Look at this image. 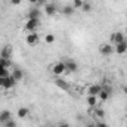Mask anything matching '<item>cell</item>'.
<instances>
[{
	"label": "cell",
	"instance_id": "24",
	"mask_svg": "<svg viewBox=\"0 0 127 127\" xmlns=\"http://www.w3.org/2000/svg\"><path fill=\"white\" fill-rule=\"evenodd\" d=\"M10 74H9V71H7V68H4V66H0V77H9Z\"/></svg>",
	"mask_w": 127,
	"mask_h": 127
},
{
	"label": "cell",
	"instance_id": "15",
	"mask_svg": "<svg viewBox=\"0 0 127 127\" xmlns=\"http://www.w3.org/2000/svg\"><path fill=\"white\" fill-rule=\"evenodd\" d=\"M74 10H75V7H74L72 4H65V6L62 7V15L66 16V18H69V16H72Z\"/></svg>",
	"mask_w": 127,
	"mask_h": 127
},
{
	"label": "cell",
	"instance_id": "11",
	"mask_svg": "<svg viewBox=\"0 0 127 127\" xmlns=\"http://www.w3.org/2000/svg\"><path fill=\"white\" fill-rule=\"evenodd\" d=\"M44 13L47 16H55L56 15V4L55 3H47L44 6Z\"/></svg>",
	"mask_w": 127,
	"mask_h": 127
},
{
	"label": "cell",
	"instance_id": "14",
	"mask_svg": "<svg viewBox=\"0 0 127 127\" xmlns=\"http://www.w3.org/2000/svg\"><path fill=\"white\" fill-rule=\"evenodd\" d=\"M97 102H99V97L95 95H87V99H86V103H87V106L89 108H95L96 105H97Z\"/></svg>",
	"mask_w": 127,
	"mask_h": 127
},
{
	"label": "cell",
	"instance_id": "29",
	"mask_svg": "<svg viewBox=\"0 0 127 127\" xmlns=\"http://www.w3.org/2000/svg\"><path fill=\"white\" fill-rule=\"evenodd\" d=\"M96 127H108V126H106L105 123H102V121H99V123L96 124Z\"/></svg>",
	"mask_w": 127,
	"mask_h": 127
},
{
	"label": "cell",
	"instance_id": "4",
	"mask_svg": "<svg viewBox=\"0 0 127 127\" xmlns=\"http://www.w3.org/2000/svg\"><path fill=\"white\" fill-rule=\"evenodd\" d=\"M99 53H100L102 56H109V55H112V53H114V47H112V44H111V43L100 44V46H99Z\"/></svg>",
	"mask_w": 127,
	"mask_h": 127
},
{
	"label": "cell",
	"instance_id": "25",
	"mask_svg": "<svg viewBox=\"0 0 127 127\" xmlns=\"http://www.w3.org/2000/svg\"><path fill=\"white\" fill-rule=\"evenodd\" d=\"M3 127H18V124H16V121L15 120H9V121H6L4 124H3Z\"/></svg>",
	"mask_w": 127,
	"mask_h": 127
},
{
	"label": "cell",
	"instance_id": "5",
	"mask_svg": "<svg viewBox=\"0 0 127 127\" xmlns=\"http://www.w3.org/2000/svg\"><path fill=\"white\" fill-rule=\"evenodd\" d=\"M109 40H111V43L118 44V43L126 41V37H124V34H123L121 31H115V32H112V34L109 35Z\"/></svg>",
	"mask_w": 127,
	"mask_h": 127
},
{
	"label": "cell",
	"instance_id": "2",
	"mask_svg": "<svg viewBox=\"0 0 127 127\" xmlns=\"http://www.w3.org/2000/svg\"><path fill=\"white\" fill-rule=\"evenodd\" d=\"M40 19H27V22H25V25H24V28L27 30L28 32H35L37 31V28L40 27Z\"/></svg>",
	"mask_w": 127,
	"mask_h": 127
},
{
	"label": "cell",
	"instance_id": "22",
	"mask_svg": "<svg viewBox=\"0 0 127 127\" xmlns=\"http://www.w3.org/2000/svg\"><path fill=\"white\" fill-rule=\"evenodd\" d=\"M81 10H83V12H86V13H87V12H90V10H92V4H90V3H87V1H84V3H83V6H81Z\"/></svg>",
	"mask_w": 127,
	"mask_h": 127
},
{
	"label": "cell",
	"instance_id": "12",
	"mask_svg": "<svg viewBox=\"0 0 127 127\" xmlns=\"http://www.w3.org/2000/svg\"><path fill=\"white\" fill-rule=\"evenodd\" d=\"M114 52H115V53H118V55H124V53L127 52V40H126V41H123V43L115 44Z\"/></svg>",
	"mask_w": 127,
	"mask_h": 127
},
{
	"label": "cell",
	"instance_id": "34",
	"mask_svg": "<svg viewBox=\"0 0 127 127\" xmlns=\"http://www.w3.org/2000/svg\"><path fill=\"white\" fill-rule=\"evenodd\" d=\"M30 3H32V4H37V0H28Z\"/></svg>",
	"mask_w": 127,
	"mask_h": 127
},
{
	"label": "cell",
	"instance_id": "35",
	"mask_svg": "<svg viewBox=\"0 0 127 127\" xmlns=\"http://www.w3.org/2000/svg\"><path fill=\"white\" fill-rule=\"evenodd\" d=\"M41 127H52V126H41Z\"/></svg>",
	"mask_w": 127,
	"mask_h": 127
},
{
	"label": "cell",
	"instance_id": "7",
	"mask_svg": "<svg viewBox=\"0 0 127 127\" xmlns=\"http://www.w3.org/2000/svg\"><path fill=\"white\" fill-rule=\"evenodd\" d=\"M64 64L66 66V72H75L77 71V62L74 59H64Z\"/></svg>",
	"mask_w": 127,
	"mask_h": 127
},
{
	"label": "cell",
	"instance_id": "28",
	"mask_svg": "<svg viewBox=\"0 0 127 127\" xmlns=\"http://www.w3.org/2000/svg\"><path fill=\"white\" fill-rule=\"evenodd\" d=\"M21 1H22V0H10V4L18 6V4H21Z\"/></svg>",
	"mask_w": 127,
	"mask_h": 127
},
{
	"label": "cell",
	"instance_id": "17",
	"mask_svg": "<svg viewBox=\"0 0 127 127\" xmlns=\"http://www.w3.org/2000/svg\"><path fill=\"white\" fill-rule=\"evenodd\" d=\"M10 52H12V47H10V46H4V47H1V50H0V58L10 59Z\"/></svg>",
	"mask_w": 127,
	"mask_h": 127
},
{
	"label": "cell",
	"instance_id": "33",
	"mask_svg": "<svg viewBox=\"0 0 127 127\" xmlns=\"http://www.w3.org/2000/svg\"><path fill=\"white\" fill-rule=\"evenodd\" d=\"M123 93H126V95H127V84H126V86H123Z\"/></svg>",
	"mask_w": 127,
	"mask_h": 127
},
{
	"label": "cell",
	"instance_id": "19",
	"mask_svg": "<svg viewBox=\"0 0 127 127\" xmlns=\"http://www.w3.org/2000/svg\"><path fill=\"white\" fill-rule=\"evenodd\" d=\"M16 114H18V117H19V118H25V117H28L30 109H28V108H25V106H21V108L16 111Z\"/></svg>",
	"mask_w": 127,
	"mask_h": 127
},
{
	"label": "cell",
	"instance_id": "21",
	"mask_svg": "<svg viewBox=\"0 0 127 127\" xmlns=\"http://www.w3.org/2000/svg\"><path fill=\"white\" fill-rule=\"evenodd\" d=\"M12 65L10 59H6V58H0V66H4V68H9Z\"/></svg>",
	"mask_w": 127,
	"mask_h": 127
},
{
	"label": "cell",
	"instance_id": "36",
	"mask_svg": "<svg viewBox=\"0 0 127 127\" xmlns=\"http://www.w3.org/2000/svg\"><path fill=\"white\" fill-rule=\"evenodd\" d=\"M126 126H127V118H126Z\"/></svg>",
	"mask_w": 127,
	"mask_h": 127
},
{
	"label": "cell",
	"instance_id": "32",
	"mask_svg": "<svg viewBox=\"0 0 127 127\" xmlns=\"http://www.w3.org/2000/svg\"><path fill=\"white\" fill-rule=\"evenodd\" d=\"M3 81H4V78H3V77H0V87H3Z\"/></svg>",
	"mask_w": 127,
	"mask_h": 127
},
{
	"label": "cell",
	"instance_id": "31",
	"mask_svg": "<svg viewBox=\"0 0 127 127\" xmlns=\"http://www.w3.org/2000/svg\"><path fill=\"white\" fill-rule=\"evenodd\" d=\"M86 127H96V124H93V123H87Z\"/></svg>",
	"mask_w": 127,
	"mask_h": 127
},
{
	"label": "cell",
	"instance_id": "23",
	"mask_svg": "<svg viewBox=\"0 0 127 127\" xmlns=\"http://www.w3.org/2000/svg\"><path fill=\"white\" fill-rule=\"evenodd\" d=\"M44 41H46L47 44L53 43V41H55V35H53V34H46V35H44Z\"/></svg>",
	"mask_w": 127,
	"mask_h": 127
},
{
	"label": "cell",
	"instance_id": "6",
	"mask_svg": "<svg viewBox=\"0 0 127 127\" xmlns=\"http://www.w3.org/2000/svg\"><path fill=\"white\" fill-rule=\"evenodd\" d=\"M25 41H27V44L34 46V44H37V43L40 41V37H38L37 32H28L27 37H25Z\"/></svg>",
	"mask_w": 127,
	"mask_h": 127
},
{
	"label": "cell",
	"instance_id": "20",
	"mask_svg": "<svg viewBox=\"0 0 127 127\" xmlns=\"http://www.w3.org/2000/svg\"><path fill=\"white\" fill-rule=\"evenodd\" d=\"M93 115H95V118H97L99 121H102L103 117H105V111H103L102 108H96L95 112H93Z\"/></svg>",
	"mask_w": 127,
	"mask_h": 127
},
{
	"label": "cell",
	"instance_id": "26",
	"mask_svg": "<svg viewBox=\"0 0 127 127\" xmlns=\"http://www.w3.org/2000/svg\"><path fill=\"white\" fill-rule=\"evenodd\" d=\"M83 0H72V6L75 7V9H81V6H83Z\"/></svg>",
	"mask_w": 127,
	"mask_h": 127
},
{
	"label": "cell",
	"instance_id": "9",
	"mask_svg": "<svg viewBox=\"0 0 127 127\" xmlns=\"http://www.w3.org/2000/svg\"><path fill=\"white\" fill-rule=\"evenodd\" d=\"M55 84H56L61 90H64V92H68V90L71 89L69 83H68L66 80H64V78H56V80H55Z\"/></svg>",
	"mask_w": 127,
	"mask_h": 127
},
{
	"label": "cell",
	"instance_id": "13",
	"mask_svg": "<svg viewBox=\"0 0 127 127\" xmlns=\"http://www.w3.org/2000/svg\"><path fill=\"white\" fill-rule=\"evenodd\" d=\"M12 118V112L9 111V109H3L1 112H0V124H4L6 121H9Z\"/></svg>",
	"mask_w": 127,
	"mask_h": 127
},
{
	"label": "cell",
	"instance_id": "8",
	"mask_svg": "<svg viewBox=\"0 0 127 127\" xmlns=\"http://www.w3.org/2000/svg\"><path fill=\"white\" fill-rule=\"evenodd\" d=\"M40 16H41V12L38 7H31L27 13V19H40Z\"/></svg>",
	"mask_w": 127,
	"mask_h": 127
},
{
	"label": "cell",
	"instance_id": "10",
	"mask_svg": "<svg viewBox=\"0 0 127 127\" xmlns=\"http://www.w3.org/2000/svg\"><path fill=\"white\" fill-rule=\"evenodd\" d=\"M16 86V80L9 75V77H4V81H3V89H13Z\"/></svg>",
	"mask_w": 127,
	"mask_h": 127
},
{
	"label": "cell",
	"instance_id": "3",
	"mask_svg": "<svg viewBox=\"0 0 127 127\" xmlns=\"http://www.w3.org/2000/svg\"><path fill=\"white\" fill-rule=\"evenodd\" d=\"M111 95H112V89H111L109 86H102V90H100V93L97 95V97H99L100 102H106Z\"/></svg>",
	"mask_w": 127,
	"mask_h": 127
},
{
	"label": "cell",
	"instance_id": "30",
	"mask_svg": "<svg viewBox=\"0 0 127 127\" xmlns=\"http://www.w3.org/2000/svg\"><path fill=\"white\" fill-rule=\"evenodd\" d=\"M58 127H71V126H69L68 123H61V124H59Z\"/></svg>",
	"mask_w": 127,
	"mask_h": 127
},
{
	"label": "cell",
	"instance_id": "27",
	"mask_svg": "<svg viewBox=\"0 0 127 127\" xmlns=\"http://www.w3.org/2000/svg\"><path fill=\"white\" fill-rule=\"evenodd\" d=\"M46 4H47V0H37V6H40V7H41V6L44 7Z\"/></svg>",
	"mask_w": 127,
	"mask_h": 127
},
{
	"label": "cell",
	"instance_id": "16",
	"mask_svg": "<svg viewBox=\"0 0 127 127\" xmlns=\"http://www.w3.org/2000/svg\"><path fill=\"white\" fill-rule=\"evenodd\" d=\"M100 90H102V86H100V84H92V86L89 87V90H87V95L97 96L99 93H100Z\"/></svg>",
	"mask_w": 127,
	"mask_h": 127
},
{
	"label": "cell",
	"instance_id": "37",
	"mask_svg": "<svg viewBox=\"0 0 127 127\" xmlns=\"http://www.w3.org/2000/svg\"><path fill=\"white\" fill-rule=\"evenodd\" d=\"M112 1H117V0H112Z\"/></svg>",
	"mask_w": 127,
	"mask_h": 127
},
{
	"label": "cell",
	"instance_id": "1",
	"mask_svg": "<svg viewBox=\"0 0 127 127\" xmlns=\"http://www.w3.org/2000/svg\"><path fill=\"white\" fill-rule=\"evenodd\" d=\"M65 72H66V66H65L64 61L55 62L52 65V74H53V75H62Z\"/></svg>",
	"mask_w": 127,
	"mask_h": 127
},
{
	"label": "cell",
	"instance_id": "18",
	"mask_svg": "<svg viewBox=\"0 0 127 127\" xmlns=\"http://www.w3.org/2000/svg\"><path fill=\"white\" fill-rule=\"evenodd\" d=\"M10 75H12L16 81H19V80H22V78H24V72H22V69H19V68H15V69H13V72H12Z\"/></svg>",
	"mask_w": 127,
	"mask_h": 127
}]
</instances>
